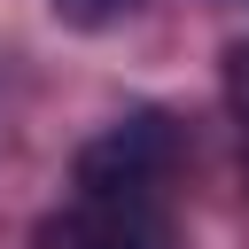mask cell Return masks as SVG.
Listing matches in <instances>:
<instances>
[{
	"instance_id": "cell-1",
	"label": "cell",
	"mask_w": 249,
	"mask_h": 249,
	"mask_svg": "<svg viewBox=\"0 0 249 249\" xmlns=\"http://www.w3.org/2000/svg\"><path fill=\"white\" fill-rule=\"evenodd\" d=\"M163 171H171V124L156 109L109 124L78 156V202L93 210H163Z\"/></svg>"
},
{
	"instance_id": "cell-2",
	"label": "cell",
	"mask_w": 249,
	"mask_h": 249,
	"mask_svg": "<svg viewBox=\"0 0 249 249\" xmlns=\"http://www.w3.org/2000/svg\"><path fill=\"white\" fill-rule=\"evenodd\" d=\"M39 249H171V233H163V210H93V202H70L62 218L39 226Z\"/></svg>"
},
{
	"instance_id": "cell-3",
	"label": "cell",
	"mask_w": 249,
	"mask_h": 249,
	"mask_svg": "<svg viewBox=\"0 0 249 249\" xmlns=\"http://www.w3.org/2000/svg\"><path fill=\"white\" fill-rule=\"evenodd\" d=\"M226 101H233V117H249V39L226 47Z\"/></svg>"
},
{
	"instance_id": "cell-4",
	"label": "cell",
	"mask_w": 249,
	"mask_h": 249,
	"mask_svg": "<svg viewBox=\"0 0 249 249\" xmlns=\"http://www.w3.org/2000/svg\"><path fill=\"white\" fill-rule=\"evenodd\" d=\"M54 8H62L70 23H101V16H117L124 0H54Z\"/></svg>"
}]
</instances>
